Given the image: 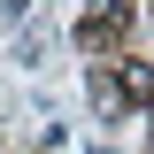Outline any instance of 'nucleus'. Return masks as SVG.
Segmentation results:
<instances>
[{
    "label": "nucleus",
    "instance_id": "nucleus-3",
    "mask_svg": "<svg viewBox=\"0 0 154 154\" xmlns=\"http://www.w3.org/2000/svg\"><path fill=\"white\" fill-rule=\"evenodd\" d=\"M23 8H31V0H0V16H23Z\"/></svg>",
    "mask_w": 154,
    "mask_h": 154
},
{
    "label": "nucleus",
    "instance_id": "nucleus-2",
    "mask_svg": "<svg viewBox=\"0 0 154 154\" xmlns=\"http://www.w3.org/2000/svg\"><path fill=\"white\" fill-rule=\"evenodd\" d=\"M116 100H154V69H146V62H123V85H116Z\"/></svg>",
    "mask_w": 154,
    "mask_h": 154
},
{
    "label": "nucleus",
    "instance_id": "nucleus-1",
    "mask_svg": "<svg viewBox=\"0 0 154 154\" xmlns=\"http://www.w3.org/2000/svg\"><path fill=\"white\" fill-rule=\"evenodd\" d=\"M123 31H131V8L123 0H93L85 23H77V46L85 54H108V46H123Z\"/></svg>",
    "mask_w": 154,
    "mask_h": 154
}]
</instances>
